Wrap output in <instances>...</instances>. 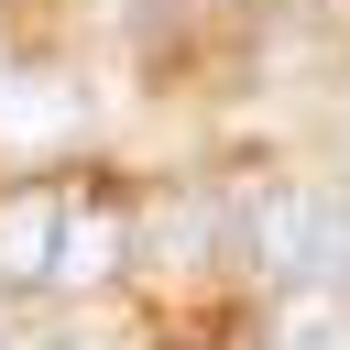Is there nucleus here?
<instances>
[{
  "label": "nucleus",
  "instance_id": "1",
  "mask_svg": "<svg viewBox=\"0 0 350 350\" xmlns=\"http://www.w3.org/2000/svg\"><path fill=\"white\" fill-rule=\"evenodd\" d=\"M339 230H350V197H328V186H273V197L241 208V241L273 273H328L339 262Z\"/></svg>",
  "mask_w": 350,
  "mask_h": 350
},
{
  "label": "nucleus",
  "instance_id": "2",
  "mask_svg": "<svg viewBox=\"0 0 350 350\" xmlns=\"http://www.w3.org/2000/svg\"><path fill=\"white\" fill-rule=\"evenodd\" d=\"M55 230H66V208H55L44 186L0 197V284H33V273H55Z\"/></svg>",
  "mask_w": 350,
  "mask_h": 350
},
{
  "label": "nucleus",
  "instance_id": "3",
  "mask_svg": "<svg viewBox=\"0 0 350 350\" xmlns=\"http://www.w3.org/2000/svg\"><path fill=\"white\" fill-rule=\"evenodd\" d=\"M109 262H120V219H109V208H66V230H55V273L88 284V273H109Z\"/></svg>",
  "mask_w": 350,
  "mask_h": 350
},
{
  "label": "nucleus",
  "instance_id": "4",
  "mask_svg": "<svg viewBox=\"0 0 350 350\" xmlns=\"http://www.w3.org/2000/svg\"><path fill=\"white\" fill-rule=\"evenodd\" d=\"M339 328H350V295L339 284H317V295L284 306V350H339Z\"/></svg>",
  "mask_w": 350,
  "mask_h": 350
},
{
  "label": "nucleus",
  "instance_id": "5",
  "mask_svg": "<svg viewBox=\"0 0 350 350\" xmlns=\"http://www.w3.org/2000/svg\"><path fill=\"white\" fill-rule=\"evenodd\" d=\"M339 131H350V120H339Z\"/></svg>",
  "mask_w": 350,
  "mask_h": 350
}]
</instances>
